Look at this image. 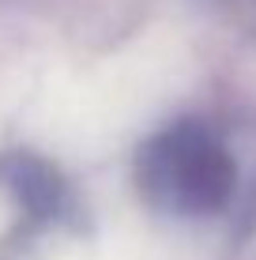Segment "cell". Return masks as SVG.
<instances>
[{"label": "cell", "instance_id": "6da1fadb", "mask_svg": "<svg viewBox=\"0 0 256 260\" xmlns=\"http://www.w3.org/2000/svg\"><path fill=\"white\" fill-rule=\"evenodd\" d=\"M139 189L181 215H215L237 192V162L200 121L158 132L139 155Z\"/></svg>", "mask_w": 256, "mask_h": 260}, {"label": "cell", "instance_id": "7a4b0ae2", "mask_svg": "<svg viewBox=\"0 0 256 260\" xmlns=\"http://www.w3.org/2000/svg\"><path fill=\"white\" fill-rule=\"evenodd\" d=\"M12 189L19 192V200L26 204V211L34 219H46L60 208V181L49 166L30 162V158H19L12 166Z\"/></svg>", "mask_w": 256, "mask_h": 260}]
</instances>
